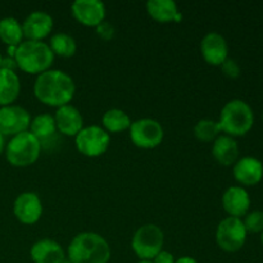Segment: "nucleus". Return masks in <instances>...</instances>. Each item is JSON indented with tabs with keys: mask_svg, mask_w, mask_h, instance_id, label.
<instances>
[{
	"mask_svg": "<svg viewBox=\"0 0 263 263\" xmlns=\"http://www.w3.org/2000/svg\"><path fill=\"white\" fill-rule=\"evenodd\" d=\"M41 144L30 131L13 136L5 148L7 161L14 167H27L37 161Z\"/></svg>",
	"mask_w": 263,
	"mask_h": 263,
	"instance_id": "obj_5",
	"label": "nucleus"
},
{
	"mask_svg": "<svg viewBox=\"0 0 263 263\" xmlns=\"http://www.w3.org/2000/svg\"><path fill=\"white\" fill-rule=\"evenodd\" d=\"M222 207L230 217L240 218L246 216L251 207V198L248 192L241 186H231L223 193Z\"/></svg>",
	"mask_w": 263,
	"mask_h": 263,
	"instance_id": "obj_16",
	"label": "nucleus"
},
{
	"mask_svg": "<svg viewBox=\"0 0 263 263\" xmlns=\"http://www.w3.org/2000/svg\"><path fill=\"white\" fill-rule=\"evenodd\" d=\"M68 259L73 263H108L110 247L99 234L81 233L69 243Z\"/></svg>",
	"mask_w": 263,
	"mask_h": 263,
	"instance_id": "obj_2",
	"label": "nucleus"
},
{
	"mask_svg": "<svg viewBox=\"0 0 263 263\" xmlns=\"http://www.w3.org/2000/svg\"><path fill=\"white\" fill-rule=\"evenodd\" d=\"M175 263H198L195 261L194 258H192V257H181V258H179L177 261H175Z\"/></svg>",
	"mask_w": 263,
	"mask_h": 263,
	"instance_id": "obj_32",
	"label": "nucleus"
},
{
	"mask_svg": "<svg viewBox=\"0 0 263 263\" xmlns=\"http://www.w3.org/2000/svg\"><path fill=\"white\" fill-rule=\"evenodd\" d=\"M57 131L55 121H54L53 116L49 113H44V115H39L31 121L30 125V133L40 141V144L48 143L51 138H54Z\"/></svg>",
	"mask_w": 263,
	"mask_h": 263,
	"instance_id": "obj_22",
	"label": "nucleus"
},
{
	"mask_svg": "<svg viewBox=\"0 0 263 263\" xmlns=\"http://www.w3.org/2000/svg\"><path fill=\"white\" fill-rule=\"evenodd\" d=\"M138 263H153L152 261H146V259H140V262Z\"/></svg>",
	"mask_w": 263,
	"mask_h": 263,
	"instance_id": "obj_35",
	"label": "nucleus"
},
{
	"mask_svg": "<svg viewBox=\"0 0 263 263\" xmlns=\"http://www.w3.org/2000/svg\"><path fill=\"white\" fill-rule=\"evenodd\" d=\"M218 123L221 131L231 138L243 136L253 127L254 113L248 103L241 99H234L223 105Z\"/></svg>",
	"mask_w": 263,
	"mask_h": 263,
	"instance_id": "obj_4",
	"label": "nucleus"
},
{
	"mask_svg": "<svg viewBox=\"0 0 263 263\" xmlns=\"http://www.w3.org/2000/svg\"><path fill=\"white\" fill-rule=\"evenodd\" d=\"M50 49L53 54H57L59 57H64L68 58L76 53L77 44L72 36L67 35V33L59 32L51 36L50 39Z\"/></svg>",
	"mask_w": 263,
	"mask_h": 263,
	"instance_id": "obj_25",
	"label": "nucleus"
},
{
	"mask_svg": "<svg viewBox=\"0 0 263 263\" xmlns=\"http://www.w3.org/2000/svg\"><path fill=\"white\" fill-rule=\"evenodd\" d=\"M212 154L216 161L222 166H231L236 163L239 157V146L235 139L229 135H221L215 140Z\"/></svg>",
	"mask_w": 263,
	"mask_h": 263,
	"instance_id": "obj_19",
	"label": "nucleus"
},
{
	"mask_svg": "<svg viewBox=\"0 0 263 263\" xmlns=\"http://www.w3.org/2000/svg\"><path fill=\"white\" fill-rule=\"evenodd\" d=\"M234 177L240 184L253 186L263 177V163L254 157H243L234 164Z\"/></svg>",
	"mask_w": 263,
	"mask_h": 263,
	"instance_id": "obj_15",
	"label": "nucleus"
},
{
	"mask_svg": "<svg viewBox=\"0 0 263 263\" xmlns=\"http://www.w3.org/2000/svg\"><path fill=\"white\" fill-rule=\"evenodd\" d=\"M153 263H175V258L170 252L167 251H161L153 259Z\"/></svg>",
	"mask_w": 263,
	"mask_h": 263,
	"instance_id": "obj_30",
	"label": "nucleus"
},
{
	"mask_svg": "<svg viewBox=\"0 0 263 263\" xmlns=\"http://www.w3.org/2000/svg\"><path fill=\"white\" fill-rule=\"evenodd\" d=\"M2 59H3V57H2V54H0V64H2Z\"/></svg>",
	"mask_w": 263,
	"mask_h": 263,
	"instance_id": "obj_36",
	"label": "nucleus"
},
{
	"mask_svg": "<svg viewBox=\"0 0 263 263\" xmlns=\"http://www.w3.org/2000/svg\"><path fill=\"white\" fill-rule=\"evenodd\" d=\"M30 256L35 263H59L66 258L62 246L50 239H41L31 247Z\"/></svg>",
	"mask_w": 263,
	"mask_h": 263,
	"instance_id": "obj_18",
	"label": "nucleus"
},
{
	"mask_svg": "<svg viewBox=\"0 0 263 263\" xmlns=\"http://www.w3.org/2000/svg\"><path fill=\"white\" fill-rule=\"evenodd\" d=\"M221 133V127L218 121L213 120H200L194 127V135L197 139L204 143L216 140L218 138V134Z\"/></svg>",
	"mask_w": 263,
	"mask_h": 263,
	"instance_id": "obj_26",
	"label": "nucleus"
},
{
	"mask_svg": "<svg viewBox=\"0 0 263 263\" xmlns=\"http://www.w3.org/2000/svg\"><path fill=\"white\" fill-rule=\"evenodd\" d=\"M21 91L20 77L14 71L0 68V107L12 105Z\"/></svg>",
	"mask_w": 263,
	"mask_h": 263,
	"instance_id": "obj_21",
	"label": "nucleus"
},
{
	"mask_svg": "<svg viewBox=\"0 0 263 263\" xmlns=\"http://www.w3.org/2000/svg\"><path fill=\"white\" fill-rule=\"evenodd\" d=\"M31 125V116L20 105L0 107V134L4 136H15L27 131Z\"/></svg>",
	"mask_w": 263,
	"mask_h": 263,
	"instance_id": "obj_10",
	"label": "nucleus"
},
{
	"mask_svg": "<svg viewBox=\"0 0 263 263\" xmlns=\"http://www.w3.org/2000/svg\"><path fill=\"white\" fill-rule=\"evenodd\" d=\"M71 9L80 23L90 27H97L105 18V5L99 0H76Z\"/></svg>",
	"mask_w": 263,
	"mask_h": 263,
	"instance_id": "obj_12",
	"label": "nucleus"
},
{
	"mask_svg": "<svg viewBox=\"0 0 263 263\" xmlns=\"http://www.w3.org/2000/svg\"><path fill=\"white\" fill-rule=\"evenodd\" d=\"M53 28V18L49 13L36 10L28 14V17L23 21L22 30L23 37L31 41H40L46 37Z\"/></svg>",
	"mask_w": 263,
	"mask_h": 263,
	"instance_id": "obj_14",
	"label": "nucleus"
},
{
	"mask_svg": "<svg viewBox=\"0 0 263 263\" xmlns=\"http://www.w3.org/2000/svg\"><path fill=\"white\" fill-rule=\"evenodd\" d=\"M59 263H73V262H71V261H69L68 258H64L63 261H61V262H59Z\"/></svg>",
	"mask_w": 263,
	"mask_h": 263,
	"instance_id": "obj_34",
	"label": "nucleus"
},
{
	"mask_svg": "<svg viewBox=\"0 0 263 263\" xmlns=\"http://www.w3.org/2000/svg\"><path fill=\"white\" fill-rule=\"evenodd\" d=\"M18 68L30 74H40L53 64L54 54L50 46L43 41H22L14 55Z\"/></svg>",
	"mask_w": 263,
	"mask_h": 263,
	"instance_id": "obj_3",
	"label": "nucleus"
},
{
	"mask_svg": "<svg viewBox=\"0 0 263 263\" xmlns=\"http://www.w3.org/2000/svg\"><path fill=\"white\" fill-rule=\"evenodd\" d=\"M221 69H222V73L230 79H236L240 74V67L236 63V61L231 58H228L221 64Z\"/></svg>",
	"mask_w": 263,
	"mask_h": 263,
	"instance_id": "obj_28",
	"label": "nucleus"
},
{
	"mask_svg": "<svg viewBox=\"0 0 263 263\" xmlns=\"http://www.w3.org/2000/svg\"><path fill=\"white\" fill-rule=\"evenodd\" d=\"M102 122L107 133H120L127 130L131 126V120L127 113L117 108L107 110L103 116Z\"/></svg>",
	"mask_w": 263,
	"mask_h": 263,
	"instance_id": "obj_24",
	"label": "nucleus"
},
{
	"mask_svg": "<svg viewBox=\"0 0 263 263\" xmlns=\"http://www.w3.org/2000/svg\"><path fill=\"white\" fill-rule=\"evenodd\" d=\"M97 33L105 41H109L115 36V27L109 22L103 21L100 25L97 26Z\"/></svg>",
	"mask_w": 263,
	"mask_h": 263,
	"instance_id": "obj_29",
	"label": "nucleus"
},
{
	"mask_svg": "<svg viewBox=\"0 0 263 263\" xmlns=\"http://www.w3.org/2000/svg\"><path fill=\"white\" fill-rule=\"evenodd\" d=\"M77 151L86 157H99L107 152L109 146V134L100 126H89L74 136Z\"/></svg>",
	"mask_w": 263,
	"mask_h": 263,
	"instance_id": "obj_8",
	"label": "nucleus"
},
{
	"mask_svg": "<svg viewBox=\"0 0 263 263\" xmlns=\"http://www.w3.org/2000/svg\"><path fill=\"white\" fill-rule=\"evenodd\" d=\"M17 62L14 58H10V57H5L2 59V64H0V68L9 69V71H14L17 68Z\"/></svg>",
	"mask_w": 263,
	"mask_h": 263,
	"instance_id": "obj_31",
	"label": "nucleus"
},
{
	"mask_svg": "<svg viewBox=\"0 0 263 263\" xmlns=\"http://www.w3.org/2000/svg\"><path fill=\"white\" fill-rule=\"evenodd\" d=\"M22 25L13 17L0 20V40L8 46H18L22 43Z\"/></svg>",
	"mask_w": 263,
	"mask_h": 263,
	"instance_id": "obj_23",
	"label": "nucleus"
},
{
	"mask_svg": "<svg viewBox=\"0 0 263 263\" xmlns=\"http://www.w3.org/2000/svg\"><path fill=\"white\" fill-rule=\"evenodd\" d=\"M15 218L25 225H32L40 220L43 215V204L37 194L26 192L18 195L13 204Z\"/></svg>",
	"mask_w": 263,
	"mask_h": 263,
	"instance_id": "obj_11",
	"label": "nucleus"
},
{
	"mask_svg": "<svg viewBox=\"0 0 263 263\" xmlns=\"http://www.w3.org/2000/svg\"><path fill=\"white\" fill-rule=\"evenodd\" d=\"M74 82L69 74L59 69H48L36 79L33 94L41 103L50 107H63L74 95Z\"/></svg>",
	"mask_w": 263,
	"mask_h": 263,
	"instance_id": "obj_1",
	"label": "nucleus"
},
{
	"mask_svg": "<svg viewBox=\"0 0 263 263\" xmlns=\"http://www.w3.org/2000/svg\"><path fill=\"white\" fill-rule=\"evenodd\" d=\"M243 223L246 226L247 233H263V212L253 211L251 213H247Z\"/></svg>",
	"mask_w": 263,
	"mask_h": 263,
	"instance_id": "obj_27",
	"label": "nucleus"
},
{
	"mask_svg": "<svg viewBox=\"0 0 263 263\" xmlns=\"http://www.w3.org/2000/svg\"><path fill=\"white\" fill-rule=\"evenodd\" d=\"M163 135L161 123L152 118H141L130 126L131 141L141 149H153L158 146L163 140Z\"/></svg>",
	"mask_w": 263,
	"mask_h": 263,
	"instance_id": "obj_9",
	"label": "nucleus"
},
{
	"mask_svg": "<svg viewBox=\"0 0 263 263\" xmlns=\"http://www.w3.org/2000/svg\"><path fill=\"white\" fill-rule=\"evenodd\" d=\"M164 243L163 231L153 223L140 226L135 231L131 241L133 251L140 259L152 261L159 252Z\"/></svg>",
	"mask_w": 263,
	"mask_h": 263,
	"instance_id": "obj_6",
	"label": "nucleus"
},
{
	"mask_svg": "<svg viewBox=\"0 0 263 263\" xmlns=\"http://www.w3.org/2000/svg\"><path fill=\"white\" fill-rule=\"evenodd\" d=\"M200 51L208 64L221 66L229 58V46L225 37L217 32H210L200 43Z\"/></svg>",
	"mask_w": 263,
	"mask_h": 263,
	"instance_id": "obj_13",
	"label": "nucleus"
},
{
	"mask_svg": "<svg viewBox=\"0 0 263 263\" xmlns=\"http://www.w3.org/2000/svg\"><path fill=\"white\" fill-rule=\"evenodd\" d=\"M261 240H262V246H263V233H262V236H261Z\"/></svg>",
	"mask_w": 263,
	"mask_h": 263,
	"instance_id": "obj_37",
	"label": "nucleus"
},
{
	"mask_svg": "<svg viewBox=\"0 0 263 263\" xmlns=\"http://www.w3.org/2000/svg\"><path fill=\"white\" fill-rule=\"evenodd\" d=\"M218 247L225 252H238L246 244L247 230L243 221L236 217H226L218 223L216 231Z\"/></svg>",
	"mask_w": 263,
	"mask_h": 263,
	"instance_id": "obj_7",
	"label": "nucleus"
},
{
	"mask_svg": "<svg viewBox=\"0 0 263 263\" xmlns=\"http://www.w3.org/2000/svg\"><path fill=\"white\" fill-rule=\"evenodd\" d=\"M54 121H55L57 130L67 136H76L82 130L84 125L80 110L69 104L58 108L54 116Z\"/></svg>",
	"mask_w": 263,
	"mask_h": 263,
	"instance_id": "obj_17",
	"label": "nucleus"
},
{
	"mask_svg": "<svg viewBox=\"0 0 263 263\" xmlns=\"http://www.w3.org/2000/svg\"><path fill=\"white\" fill-rule=\"evenodd\" d=\"M146 10L157 22H180L182 20L177 4L172 0H149L146 3Z\"/></svg>",
	"mask_w": 263,
	"mask_h": 263,
	"instance_id": "obj_20",
	"label": "nucleus"
},
{
	"mask_svg": "<svg viewBox=\"0 0 263 263\" xmlns=\"http://www.w3.org/2000/svg\"><path fill=\"white\" fill-rule=\"evenodd\" d=\"M4 149H5V136L0 134V154L4 152Z\"/></svg>",
	"mask_w": 263,
	"mask_h": 263,
	"instance_id": "obj_33",
	"label": "nucleus"
}]
</instances>
